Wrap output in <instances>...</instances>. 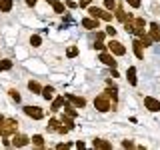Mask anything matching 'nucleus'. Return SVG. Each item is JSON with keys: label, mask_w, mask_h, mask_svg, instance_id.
<instances>
[{"label": "nucleus", "mask_w": 160, "mask_h": 150, "mask_svg": "<svg viewBox=\"0 0 160 150\" xmlns=\"http://www.w3.org/2000/svg\"><path fill=\"white\" fill-rule=\"evenodd\" d=\"M32 144H34V146H38V148H42L44 146V138L40 136V134H36V136H32Z\"/></svg>", "instance_id": "nucleus-23"}, {"label": "nucleus", "mask_w": 160, "mask_h": 150, "mask_svg": "<svg viewBox=\"0 0 160 150\" xmlns=\"http://www.w3.org/2000/svg\"><path fill=\"white\" fill-rule=\"evenodd\" d=\"M140 40H142V46H144V48H146V46H152V42H154V40L150 38L148 34H144V36H140Z\"/></svg>", "instance_id": "nucleus-25"}, {"label": "nucleus", "mask_w": 160, "mask_h": 150, "mask_svg": "<svg viewBox=\"0 0 160 150\" xmlns=\"http://www.w3.org/2000/svg\"><path fill=\"white\" fill-rule=\"evenodd\" d=\"M28 142H30V138L24 136V134H14V138H12V146H16V148L26 146Z\"/></svg>", "instance_id": "nucleus-7"}, {"label": "nucleus", "mask_w": 160, "mask_h": 150, "mask_svg": "<svg viewBox=\"0 0 160 150\" xmlns=\"http://www.w3.org/2000/svg\"><path fill=\"white\" fill-rule=\"evenodd\" d=\"M42 96L46 98V100H52V96H54V88H52V86L42 88Z\"/></svg>", "instance_id": "nucleus-21"}, {"label": "nucleus", "mask_w": 160, "mask_h": 150, "mask_svg": "<svg viewBox=\"0 0 160 150\" xmlns=\"http://www.w3.org/2000/svg\"><path fill=\"white\" fill-rule=\"evenodd\" d=\"M94 106H96L98 112H108V110L112 108V106H110V100H108L106 94H102V96H96V98H94Z\"/></svg>", "instance_id": "nucleus-2"}, {"label": "nucleus", "mask_w": 160, "mask_h": 150, "mask_svg": "<svg viewBox=\"0 0 160 150\" xmlns=\"http://www.w3.org/2000/svg\"><path fill=\"white\" fill-rule=\"evenodd\" d=\"M60 128H62V126H60V122L56 118L48 120V130H50V132H60Z\"/></svg>", "instance_id": "nucleus-15"}, {"label": "nucleus", "mask_w": 160, "mask_h": 150, "mask_svg": "<svg viewBox=\"0 0 160 150\" xmlns=\"http://www.w3.org/2000/svg\"><path fill=\"white\" fill-rule=\"evenodd\" d=\"M50 4H52L54 12H58V14L64 12V4H62V2H58V0H50Z\"/></svg>", "instance_id": "nucleus-19"}, {"label": "nucleus", "mask_w": 160, "mask_h": 150, "mask_svg": "<svg viewBox=\"0 0 160 150\" xmlns=\"http://www.w3.org/2000/svg\"><path fill=\"white\" fill-rule=\"evenodd\" d=\"M68 100H70V102H72L76 108H84V106H86V100H84L82 96H72V94H68Z\"/></svg>", "instance_id": "nucleus-11"}, {"label": "nucleus", "mask_w": 160, "mask_h": 150, "mask_svg": "<svg viewBox=\"0 0 160 150\" xmlns=\"http://www.w3.org/2000/svg\"><path fill=\"white\" fill-rule=\"evenodd\" d=\"M62 104H64V98H62V96H58V98L52 102V108H50V110H52V112H58V110L62 108Z\"/></svg>", "instance_id": "nucleus-18"}, {"label": "nucleus", "mask_w": 160, "mask_h": 150, "mask_svg": "<svg viewBox=\"0 0 160 150\" xmlns=\"http://www.w3.org/2000/svg\"><path fill=\"white\" fill-rule=\"evenodd\" d=\"M144 106H146L150 112H158V110H160V100L152 98V96H146V98H144Z\"/></svg>", "instance_id": "nucleus-6"}, {"label": "nucleus", "mask_w": 160, "mask_h": 150, "mask_svg": "<svg viewBox=\"0 0 160 150\" xmlns=\"http://www.w3.org/2000/svg\"><path fill=\"white\" fill-rule=\"evenodd\" d=\"M104 6H106V10H114L116 8V2L114 0H104Z\"/></svg>", "instance_id": "nucleus-29"}, {"label": "nucleus", "mask_w": 160, "mask_h": 150, "mask_svg": "<svg viewBox=\"0 0 160 150\" xmlns=\"http://www.w3.org/2000/svg\"><path fill=\"white\" fill-rule=\"evenodd\" d=\"M30 44L32 46H40V36H32L30 38Z\"/></svg>", "instance_id": "nucleus-32"}, {"label": "nucleus", "mask_w": 160, "mask_h": 150, "mask_svg": "<svg viewBox=\"0 0 160 150\" xmlns=\"http://www.w3.org/2000/svg\"><path fill=\"white\" fill-rule=\"evenodd\" d=\"M68 58H74V56H76V54H78V48L76 46H72V48H68Z\"/></svg>", "instance_id": "nucleus-30"}, {"label": "nucleus", "mask_w": 160, "mask_h": 150, "mask_svg": "<svg viewBox=\"0 0 160 150\" xmlns=\"http://www.w3.org/2000/svg\"><path fill=\"white\" fill-rule=\"evenodd\" d=\"M12 68V60H2V62H0V72H2V70H10Z\"/></svg>", "instance_id": "nucleus-26"}, {"label": "nucleus", "mask_w": 160, "mask_h": 150, "mask_svg": "<svg viewBox=\"0 0 160 150\" xmlns=\"http://www.w3.org/2000/svg\"><path fill=\"white\" fill-rule=\"evenodd\" d=\"M62 124H66V128L70 130V128H74V122H72V116H68L66 114V118L62 116Z\"/></svg>", "instance_id": "nucleus-27"}, {"label": "nucleus", "mask_w": 160, "mask_h": 150, "mask_svg": "<svg viewBox=\"0 0 160 150\" xmlns=\"http://www.w3.org/2000/svg\"><path fill=\"white\" fill-rule=\"evenodd\" d=\"M88 12H90V16H92V18H98V20H112V14L106 12V10H102V8H98V6H90Z\"/></svg>", "instance_id": "nucleus-3"}, {"label": "nucleus", "mask_w": 160, "mask_h": 150, "mask_svg": "<svg viewBox=\"0 0 160 150\" xmlns=\"http://www.w3.org/2000/svg\"><path fill=\"white\" fill-rule=\"evenodd\" d=\"M24 114L30 116V118H36V120H40V118L44 116V112L38 106H24Z\"/></svg>", "instance_id": "nucleus-5"}, {"label": "nucleus", "mask_w": 160, "mask_h": 150, "mask_svg": "<svg viewBox=\"0 0 160 150\" xmlns=\"http://www.w3.org/2000/svg\"><path fill=\"white\" fill-rule=\"evenodd\" d=\"M90 2H92V0H80V2H78V6H80V8H86Z\"/></svg>", "instance_id": "nucleus-34"}, {"label": "nucleus", "mask_w": 160, "mask_h": 150, "mask_svg": "<svg viewBox=\"0 0 160 150\" xmlns=\"http://www.w3.org/2000/svg\"><path fill=\"white\" fill-rule=\"evenodd\" d=\"M18 130V122L12 118H0V136H10Z\"/></svg>", "instance_id": "nucleus-1"}, {"label": "nucleus", "mask_w": 160, "mask_h": 150, "mask_svg": "<svg viewBox=\"0 0 160 150\" xmlns=\"http://www.w3.org/2000/svg\"><path fill=\"white\" fill-rule=\"evenodd\" d=\"M26 2L30 4V6H34V4H36V0H26Z\"/></svg>", "instance_id": "nucleus-39"}, {"label": "nucleus", "mask_w": 160, "mask_h": 150, "mask_svg": "<svg viewBox=\"0 0 160 150\" xmlns=\"http://www.w3.org/2000/svg\"><path fill=\"white\" fill-rule=\"evenodd\" d=\"M48 2H50V0H48Z\"/></svg>", "instance_id": "nucleus-40"}, {"label": "nucleus", "mask_w": 160, "mask_h": 150, "mask_svg": "<svg viewBox=\"0 0 160 150\" xmlns=\"http://www.w3.org/2000/svg\"><path fill=\"white\" fill-rule=\"evenodd\" d=\"M108 50L112 54H116V56H122V54H126V48H124L122 42H118V40H110L108 42Z\"/></svg>", "instance_id": "nucleus-4"}, {"label": "nucleus", "mask_w": 160, "mask_h": 150, "mask_svg": "<svg viewBox=\"0 0 160 150\" xmlns=\"http://www.w3.org/2000/svg\"><path fill=\"white\" fill-rule=\"evenodd\" d=\"M82 26L84 28H88V30H96V28H100V22H98V18H84L82 20Z\"/></svg>", "instance_id": "nucleus-9"}, {"label": "nucleus", "mask_w": 160, "mask_h": 150, "mask_svg": "<svg viewBox=\"0 0 160 150\" xmlns=\"http://www.w3.org/2000/svg\"><path fill=\"white\" fill-rule=\"evenodd\" d=\"M28 88H30V90H32V92H34V94H38V92H40V94H42V86H40V84H38V82H34V80H30V82H28Z\"/></svg>", "instance_id": "nucleus-20"}, {"label": "nucleus", "mask_w": 160, "mask_h": 150, "mask_svg": "<svg viewBox=\"0 0 160 150\" xmlns=\"http://www.w3.org/2000/svg\"><path fill=\"white\" fill-rule=\"evenodd\" d=\"M132 48H134V54H136V58L142 60V58H144V52H142V40H134V42H132Z\"/></svg>", "instance_id": "nucleus-12"}, {"label": "nucleus", "mask_w": 160, "mask_h": 150, "mask_svg": "<svg viewBox=\"0 0 160 150\" xmlns=\"http://www.w3.org/2000/svg\"><path fill=\"white\" fill-rule=\"evenodd\" d=\"M128 4H130L132 8H138L140 4H142V0H128Z\"/></svg>", "instance_id": "nucleus-33"}, {"label": "nucleus", "mask_w": 160, "mask_h": 150, "mask_svg": "<svg viewBox=\"0 0 160 150\" xmlns=\"http://www.w3.org/2000/svg\"><path fill=\"white\" fill-rule=\"evenodd\" d=\"M116 92H118L116 88H106V92H104V94H106L108 98H112V102H116V100H118V94Z\"/></svg>", "instance_id": "nucleus-22"}, {"label": "nucleus", "mask_w": 160, "mask_h": 150, "mask_svg": "<svg viewBox=\"0 0 160 150\" xmlns=\"http://www.w3.org/2000/svg\"><path fill=\"white\" fill-rule=\"evenodd\" d=\"M66 6H68V8H76L78 4H76V2H72V0H68V2H66Z\"/></svg>", "instance_id": "nucleus-37"}, {"label": "nucleus", "mask_w": 160, "mask_h": 150, "mask_svg": "<svg viewBox=\"0 0 160 150\" xmlns=\"http://www.w3.org/2000/svg\"><path fill=\"white\" fill-rule=\"evenodd\" d=\"M106 34H110V36H114V34H116V28L108 26V28H106Z\"/></svg>", "instance_id": "nucleus-36"}, {"label": "nucleus", "mask_w": 160, "mask_h": 150, "mask_svg": "<svg viewBox=\"0 0 160 150\" xmlns=\"http://www.w3.org/2000/svg\"><path fill=\"white\" fill-rule=\"evenodd\" d=\"M150 38H152L154 42L160 40V26L158 24H150Z\"/></svg>", "instance_id": "nucleus-14"}, {"label": "nucleus", "mask_w": 160, "mask_h": 150, "mask_svg": "<svg viewBox=\"0 0 160 150\" xmlns=\"http://www.w3.org/2000/svg\"><path fill=\"white\" fill-rule=\"evenodd\" d=\"M116 16H118L120 20H122V22H126V20H128V16H130V14H128V16H126V12H124V10H122V8H118V10H116Z\"/></svg>", "instance_id": "nucleus-28"}, {"label": "nucleus", "mask_w": 160, "mask_h": 150, "mask_svg": "<svg viewBox=\"0 0 160 150\" xmlns=\"http://www.w3.org/2000/svg\"><path fill=\"white\" fill-rule=\"evenodd\" d=\"M92 144H94V148H100V150H110L112 148V144L106 142V140H102V138H96Z\"/></svg>", "instance_id": "nucleus-13"}, {"label": "nucleus", "mask_w": 160, "mask_h": 150, "mask_svg": "<svg viewBox=\"0 0 160 150\" xmlns=\"http://www.w3.org/2000/svg\"><path fill=\"white\" fill-rule=\"evenodd\" d=\"M94 46H96L98 50H104V44H102V40H98V42H96V44H94Z\"/></svg>", "instance_id": "nucleus-38"}, {"label": "nucleus", "mask_w": 160, "mask_h": 150, "mask_svg": "<svg viewBox=\"0 0 160 150\" xmlns=\"http://www.w3.org/2000/svg\"><path fill=\"white\" fill-rule=\"evenodd\" d=\"M100 60H102L106 66H110V68H116V60H114V56L112 54H108V52H102L100 54Z\"/></svg>", "instance_id": "nucleus-10"}, {"label": "nucleus", "mask_w": 160, "mask_h": 150, "mask_svg": "<svg viewBox=\"0 0 160 150\" xmlns=\"http://www.w3.org/2000/svg\"><path fill=\"white\" fill-rule=\"evenodd\" d=\"M122 146H124V148H134V142H130V140H124Z\"/></svg>", "instance_id": "nucleus-35"}, {"label": "nucleus", "mask_w": 160, "mask_h": 150, "mask_svg": "<svg viewBox=\"0 0 160 150\" xmlns=\"http://www.w3.org/2000/svg\"><path fill=\"white\" fill-rule=\"evenodd\" d=\"M126 76H128V82L134 86V84H136V68L130 66V68H128V72H126Z\"/></svg>", "instance_id": "nucleus-16"}, {"label": "nucleus", "mask_w": 160, "mask_h": 150, "mask_svg": "<svg viewBox=\"0 0 160 150\" xmlns=\"http://www.w3.org/2000/svg\"><path fill=\"white\" fill-rule=\"evenodd\" d=\"M64 112H66L68 116H72V118H76V116H78V112L74 110V106H70V104H66V106H64Z\"/></svg>", "instance_id": "nucleus-24"}, {"label": "nucleus", "mask_w": 160, "mask_h": 150, "mask_svg": "<svg viewBox=\"0 0 160 150\" xmlns=\"http://www.w3.org/2000/svg\"><path fill=\"white\" fill-rule=\"evenodd\" d=\"M12 10V0H0V12H10Z\"/></svg>", "instance_id": "nucleus-17"}, {"label": "nucleus", "mask_w": 160, "mask_h": 150, "mask_svg": "<svg viewBox=\"0 0 160 150\" xmlns=\"http://www.w3.org/2000/svg\"><path fill=\"white\" fill-rule=\"evenodd\" d=\"M10 98H12V100H16V102H20V94L16 92V90H10Z\"/></svg>", "instance_id": "nucleus-31"}, {"label": "nucleus", "mask_w": 160, "mask_h": 150, "mask_svg": "<svg viewBox=\"0 0 160 150\" xmlns=\"http://www.w3.org/2000/svg\"><path fill=\"white\" fill-rule=\"evenodd\" d=\"M144 28H146L144 18H134V34L136 36H144Z\"/></svg>", "instance_id": "nucleus-8"}]
</instances>
